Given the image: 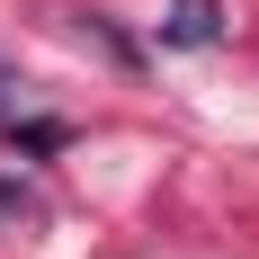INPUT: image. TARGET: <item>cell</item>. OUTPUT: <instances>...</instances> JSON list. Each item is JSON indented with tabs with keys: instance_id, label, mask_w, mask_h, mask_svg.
<instances>
[{
	"instance_id": "cell-1",
	"label": "cell",
	"mask_w": 259,
	"mask_h": 259,
	"mask_svg": "<svg viewBox=\"0 0 259 259\" xmlns=\"http://www.w3.org/2000/svg\"><path fill=\"white\" fill-rule=\"evenodd\" d=\"M161 36H170V45H214V36H224V0H170Z\"/></svg>"
},
{
	"instance_id": "cell-2",
	"label": "cell",
	"mask_w": 259,
	"mask_h": 259,
	"mask_svg": "<svg viewBox=\"0 0 259 259\" xmlns=\"http://www.w3.org/2000/svg\"><path fill=\"white\" fill-rule=\"evenodd\" d=\"M0 90H9V80H0Z\"/></svg>"
}]
</instances>
